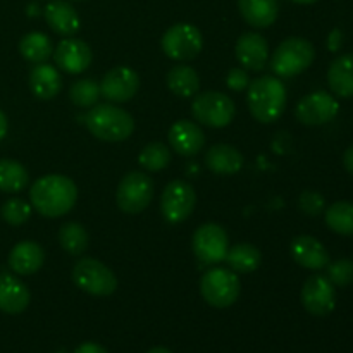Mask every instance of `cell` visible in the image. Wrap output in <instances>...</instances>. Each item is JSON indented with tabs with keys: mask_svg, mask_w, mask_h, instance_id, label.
<instances>
[{
	"mask_svg": "<svg viewBox=\"0 0 353 353\" xmlns=\"http://www.w3.org/2000/svg\"><path fill=\"white\" fill-rule=\"evenodd\" d=\"M31 207L43 217H62L71 212L78 200L74 181L64 174L41 176L30 190Z\"/></svg>",
	"mask_w": 353,
	"mask_h": 353,
	"instance_id": "1",
	"label": "cell"
},
{
	"mask_svg": "<svg viewBox=\"0 0 353 353\" xmlns=\"http://www.w3.org/2000/svg\"><path fill=\"white\" fill-rule=\"evenodd\" d=\"M247 103L250 114L259 123H274L286 107V88L274 76H261L248 85Z\"/></svg>",
	"mask_w": 353,
	"mask_h": 353,
	"instance_id": "2",
	"label": "cell"
},
{
	"mask_svg": "<svg viewBox=\"0 0 353 353\" xmlns=\"http://www.w3.org/2000/svg\"><path fill=\"white\" fill-rule=\"evenodd\" d=\"M86 128L102 141H124L133 134L134 119L130 112L114 103H97L86 114Z\"/></svg>",
	"mask_w": 353,
	"mask_h": 353,
	"instance_id": "3",
	"label": "cell"
},
{
	"mask_svg": "<svg viewBox=\"0 0 353 353\" xmlns=\"http://www.w3.org/2000/svg\"><path fill=\"white\" fill-rule=\"evenodd\" d=\"M316 48L309 40L300 37L286 38L279 43L271 59V69L278 78H293L312 65Z\"/></svg>",
	"mask_w": 353,
	"mask_h": 353,
	"instance_id": "4",
	"label": "cell"
},
{
	"mask_svg": "<svg viewBox=\"0 0 353 353\" xmlns=\"http://www.w3.org/2000/svg\"><path fill=\"white\" fill-rule=\"evenodd\" d=\"M200 293L209 305L216 307V309H226V307L233 305L240 296V278L231 269H209L200 279Z\"/></svg>",
	"mask_w": 353,
	"mask_h": 353,
	"instance_id": "5",
	"label": "cell"
},
{
	"mask_svg": "<svg viewBox=\"0 0 353 353\" xmlns=\"http://www.w3.org/2000/svg\"><path fill=\"white\" fill-rule=\"evenodd\" d=\"M72 281L81 292L93 296H109L117 290V278L105 264L92 257L79 259L72 269Z\"/></svg>",
	"mask_w": 353,
	"mask_h": 353,
	"instance_id": "6",
	"label": "cell"
},
{
	"mask_svg": "<svg viewBox=\"0 0 353 353\" xmlns=\"http://www.w3.org/2000/svg\"><path fill=\"white\" fill-rule=\"evenodd\" d=\"M154 199V181L145 172H128L117 186L116 202L123 212L140 214Z\"/></svg>",
	"mask_w": 353,
	"mask_h": 353,
	"instance_id": "7",
	"label": "cell"
},
{
	"mask_svg": "<svg viewBox=\"0 0 353 353\" xmlns=\"http://www.w3.org/2000/svg\"><path fill=\"white\" fill-rule=\"evenodd\" d=\"M234 102L221 92H203L195 97L192 114L200 124L207 128H224L233 121Z\"/></svg>",
	"mask_w": 353,
	"mask_h": 353,
	"instance_id": "8",
	"label": "cell"
},
{
	"mask_svg": "<svg viewBox=\"0 0 353 353\" xmlns=\"http://www.w3.org/2000/svg\"><path fill=\"white\" fill-rule=\"evenodd\" d=\"M161 45L162 52L172 61H192L202 52L203 37L193 24L178 23L165 31Z\"/></svg>",
	"mask_w": 353,
	"mask_h": 353,
	"instance_id": "9",
	"label": "cell"
},
{
	"mask_svg": "<svg viewBox=\"0 0 353 353\" xmlns=\"http://www.w3.org/2000/svg\"><path fill=\"white\" fill-rule=\"evenodd\" d=\"M192 248L195 257L203 264H219L226 259L230 250V238L226 230L216 223H207L196 228L192 238Z\"/></svg>",
	"mask_w": 353,
	"mask_h": 353,
	"instance_id": "10",
	"label": "cell"
},
{
	"mask_svg": "<svg viewBox=\"0 0 353 353\" xmlns=\"http://www.w3.org/2000/svg\"><path fill=\"white\" fill-rule=\"evenodd\" d=\"M196 195L190 183L174 179L164 188L161 196V212L171 224L185 223L195 210Z\"/></svg>",
	"mask_w": 353,
	"mask_h": 353,
	"instance_id": "11",
	"label": "cell"
},
{
	"mask_svg": "<svg viewBox=\"0 0 353 353\" xmlns=\"http://www.w3.org/2000/svg\"><path fill=\"white\" fill-rule=\"evenodd\" d=\"M300 299L307 312L317 317L327 316L336 307L334 285L323 274H312L303 283Z\"/></svg>",
	"mask_w": 353,
	"mask_h": 353,
	"instance_id": "12",
	"label": "cell"
},
{
	"mask_svg": "<svg viewBox=\"0 0 353 353\" xmlns=\"http://www.w3.org/2000/svg\"><path fill=\"white\" fill-rule=\"evenodd\" d=\"M340 103L326 92H314L296 103L295 116L305 126H321L338 116Z\"/></svg>",
	"mask_w": 353,
	"mask_h": 353,
	"instance_id": "13",
	"label": "cell"
},
{
	"mask_svg": "<svg viewBox=\"0 0 353 353\" xmlns=\"http://www.w3.org/2000/svg\"><path fill=\"white\" fill-rule=\"evenodd\" d=\"M140 90V76L128 65H117L100 81V95L114 103H124L133 99Z\"/></svg>",
	"mask_w": 353,
	"mask_h": 353,
	"instance_id": "14",
	"label": "cell"
},
{
	"mask_svg": "<svg viewBox=\"0 0 353 353\" xmlns=\"http://www.w3.org/2000/svg\"><path fill=\"white\" fill-rule=\"evenodd\" d=\"M54 61L62 71L69 74H79L90 68L93 54L86 41L78 38H65L57 45V48H54Z\"/></svg>",
	"mask_w": 353,
	"mask_h": 353,
	"instance_id": "15",
	"label": "cell"
},
{
	"mask_svg": "<svg viewBox=\"0 0 353 353\" xmlns=\"http://www.w3.org/2000/svg\"><path fill=\"white\" fill-rule=\"evenodd\" d=\"M290 254L296 264L310 271H323L330 264L327 248L317 238L309 236V234L296 236L290 245Z\"/></svg>",
	"mask_w": 353,
	"mask_h": 353,
	"instance_id": "16",
	"label": "cell"
},
{
	"mask_svg": "<svg viewBox=\"0 0 353 353\" xmlns=\"http://www.w3.org/2000/svg\"><path fill=\"white\" fill-rule=\"evenodd\" d=\"M238 62L248 71H262L269 62L268 40L261 33H243L234 47Z\"/></svg>",
	"mask_w": 353,
	"mask_h": 353,
	"instance_id": "17",
	"label": "cell"
},
{
	"mask_svg": "<svg viewBox=\"0 0 353 353\" xmlns=\"http://www.w3.org/2000/svg\"><path fill=\"white\" fill-rule=\"evenodd\" d=\"M168 137L172 150L183 157H193V155L200 154L205 145V134H203L202 128L186 119L172 124Z\"/></svg>",
	"mask_w": 353,
	"mask_h": 353,
	"instance_id": "18",
	"label": "cell"
},
{
	"mask_svg": "<svg viewBox=\"0 0 353 353\" xmlns=\"http://www.w3.org/2000/svg\"><path fill=\"white\" fill-rule=\"evenodd\" d=\"M30 290L16 276L9 272L0 274V310L10 316L24 312L30 305Z\"/></svg>",
	"mask_w": 353,
	"mask_h": 353,
	"instance_id": "19",
	"label": "cell"
},
{
	"mask_svg": "<svg viewBox=\"0 0 353 353\" xmlns=\"http://www.w3.org/2000/svg\"><path fill=\"white\" fill-rule=\"evenodd\" d=\"M45 21L54 33L64 38L74 37L81 28V19L71 3L65 0H52L45 7Z\"/></svg>",
	"mask_w": 353,
	"mask_h": 353,
	"instance_id": "20",
	"label": "cell"
},
{
	"mask_svg": "<svg viewBox=\"0 0 353 353\" xmlns=\"http://www.w3.org/2000/svg\"><path fill=\"white\" fill-rule=\"evenodd\" d=\"M45 262V252L37 241L24 240L14 245L9 254V265L16 274L30 276L40 271Z\"/></svg>",
	"mask_w": 353,
	"mask_h": 353,
	"instance_id": "21",
	"label": "cell"
},
{
	"mask_svg": "<svg viewBox=\"0 0 353 353\" xmlns=\"http://www.w3.org/2000/svg\"><path fill=\"white\" fill-rule=\"evenodd\" d=\"M243 154L236 147L228 143H217L205 154V165L219 176L236 174L243 168Z\"/></svg>",
	"mask_w": 353,
	"mask_h": 353,
	"instance_id": "22",
	"label": "cell"
},
{
	"mask_svg": "<svg viewBox=\"0 0 353 353\" xmlns=\"http://www.w3.org/2000/svg\"><path fill=\"white\" fill-rule=\"evenodd\" d=\"M30 88L37 99L52 100L61 93L62 78L54 65L47 62L34 64L30 72Z\"/></svg>",
	"mask_w": 353,
	"mask_h": 353,
	"instance_id": "23",
	"label": "cell"
},
{
	"mask_svg": "<svg viewBox=\"0 0 353 353\" xmlns=\"http://www.w3.org/2000/svg\"><path fill=\"white\" fill-rule=\"evenodd\" d=\"M238 9L245 23L264 30L276 23L279 14L278 0H238Z\"/></svg>",
	"mask_w": 353,
	"mask_h": 353,
	"instance_id": "24",
	"label": "cell"
},
{
	"mask_svg": "<svg viewBox=\"0 0 353 353\" xmlns=\"http://www.w3.org/2000/svg\"><path fill=\"white\" fill-rule=\"evenodd\" d=\"M327 83L331 92L341 99L353 97V54H343L331 62L327 69Z\"/></svg>",
	"mask_w": 353,
	"mask_h": 353,
	"instance_id": "25",
	"label": "cell"
},
{
	"mask_svg": "<svg viewBox=\"0 0 353 353\" xmlns=\"http://www.w3.org/2000/svg\"><path fill=\"white\" fill-rule=\"evenodd\" d=\"M224 261L228 262L231 271L240 272V274H250V272H254L261 265L262 254L255 245L238 243L228 250Z\"/></svg>",
	"mask_w": 353,
	"mask_h": 353,
	"instance_id": "26",
	"label": "cell"
},
{
	"mask_svg": "<svg viewBox=\"0 0 353 353\" xmlns=\"http://www.w3.org/2000/svg\"><path fill=\"white\" fill-rule=\"evenodd\" d=\"M165 81H168L169 90L174 95L183 97V99H190V97L196 95L200 90L199 74H196L195 69L186 64H179L171 68Z\"/></svg>",
	"mask_w": 353,
	"mask_h": 353,
	"instance_id": "27",
	"label": "cell"
},
{
	"mask_svg": "<svg viewBox=\"0 0 353 353\" xmlns=\"http://www.w3.org/2000/svg\"><path fill=\"white\" fill-rule=\"evenodd\" d=\"M19 52L26 61L33 62V64H41L54 55V45L45 33L33 31L21 38Z\"/></svg>",
	"mask_w": 353,
	"mask_h": 353,
	"instance_id": "28",
	"label": "cell"
},
{
	"mask_svg": "<svg viewBox=\"0 0 353 353\" xmlns=\"http://www.w3.org/2000/svg\"><path fill=\"white\" fill-rule=\"evenodd\" d=\"M30 181L26 168L12 159H0V192L19 193Z\"/></svg>",
	"mask_w": 353,
	"mask_h": 353,
	"instance_id": "29",
	"label": "cell"
},
{
	"mask_svg": "<svg viewBox=\"0 0 353 353\" xmlns=\"http://www.w3.org/2000/svg\"><path fill=\"white\" fill-rule=\"evenodd\" d=\"M324 221L333 233L353 236V202L341 200L331 203L324 214Z\"/></svg>",
	"mask_w": 353,
	"mask_h": 353,
	"instance_id": "30",
	"label": "cell"
},
{
	"mask_svg": "<svg viewBox=\"0 0 353 353\" xmlns=\"http://www.w3.org/2000/svg\"><path fill=\"white\" fill-rule=\"evenodd\" d=\"M59 243L69 255L79 257L88 248L90 234L79 223H65L59 231Z\"/></svg>",
	"mask_w": 353,
	"mask_h": 353,
	"instance_id": "31",
	"label": "cell"
},
{
	"mask_svg": "<svg viewBox=\"0 0 353 353\" xmlns=\"http://www.w3.org/2000/svg\"><path fill=\"white\" fill-rule=\"evenodd\" d=\"M171 150L161 141H152V143L145 145L143 150L138 155V162L148 172H159L165 169L171 164Z\"/></svg>",
	"mask_w": 353,
	"mask_h": 353,
	"instance_id": "32",
	"label": "cell"
},
{
	"mask_svg": "<svg viewBox=\"0 0 353 353\" xmlns=\"http://www.w3.org/2000/svg\"><path fill=\"white\" fill-rule=\"evenodd\" d=\"M100 97H102L100 95V85L92 78L78 79L69 88V99H71V102L76 107H83V109H92L93 105H97Z\"/></svg>",
	"mask_w": 353,
	"mask_h": 353,
	"instance_id": "33",
	"label": "cell"
},
{
	"mask_svg": "<svg viewBox=\"0 0 353 353\" xmlns=\"http://www.w3.org/2000/svg\"><path fill=\"white\" fill-rule=\"evenodd\" d=\"M0 216L10 226H21L31 217V205L21 199H10L2 205Z\"/></svg>",
	"mask_w": 353,
	"mask_h": 353,
	"instance_id": "34",
	"label": "cell"
},
{
	"mask_svg": "<svg viewBox=\"0 0 353 353\" xmlns=\"http://www.w3.org/2000/svg\"><path fill=\"white\" fill-rule=\"evenodd\" d=\"M327 279L334 286L347 288L353 283V262L350 259H340V261L327 264Z\"/></svg>",
	"mask_w": 353,
	"mask_h": 353,
	"instance_id": "35",
	"label": "cell"
},
{
	"mask_svg": "<svg viewBox=\"0 0 353 353\" xmlns=\"http://www.w3.org/2000/svg\"><path fill=\"white\" fill-rule=\"evenodd\" d=\"M299 209L310 217H317L326 209V200L314 190H305L299 196Z\"/></svg>",
	"mask_w": 353,
	"mask_h": 353,
	"instance_id": "36",
	"label": "cell"
},
{
	"mask_svg": "<svg viewBox=\"0 0 353 353\" xmlns=\"http://www.w3.org/2000/svg\"><path fill=\"white\" fill-rule=\"evenodd\" d=\"M228 88L233 90V92H243L245 88H248L250 85V78H248L247 69L243 68H234L228 72L226 78Z\"/></svg>",
	"mask_w": 353,
	"mask_h": 353,
	"instance_id": "37",
	"label": "cell"
},
{
	"mask_svg": "<svg viewBox=\"0 0 353 353\" xmlns=\"http://www.w3.org/2000/svg\"><path fill=\"white\" fill-rule=\"evenodd\" d=\"M343 45V33L340 30H333L330 33V38H327V48L331 52H338Z\"/></svg>",
	"mask_w": 353,
	"mask_h": 353,
	"instance_id": "38",
	"label": "cell"
},
{
	"mask_svg": "<svg viewBox=\"0 0 353 353\" xmlns=\"http://www.w3.org/2000/svg\"><path fill=\"white\" fill-rule=\"evenodd\" d=\"M74 353H107V350L102 347V345L92 343V341H90V343L79 345Z\"/></svg>",
	"mask_w": 353,
	"mask_h": 353,
	"instance_id": "39",
	"label": "cell"
},
{
	"mask_svg": "<svg viewBox=\"0 0 353 353\" xmlns=\"http://www.w3.org/2000/svg\"><path fill=\"white\" fill-rule=\"evenodd\" d=\"M343 165L350 174H353V145L348 147L343 154Z\"/></svg>",
	"mask_w": 353,
	"mask_h": 353,
	"instance_id": "40",
	"label": "cell"
},
{
	"mask_svg": "<svg viewBox=\"0 0 353 353\" xmlns=\"http://www.w3.org/2000/svg\"><path fill=\"white\" fill-rule=\"evenodd\" d=\"M7 130H9V123H7V116L0 110V141L6 138Z\"/></svg>",
	"mask_w": 353,
	"mask_h": 353,
	"instance_id": "41",
	"label": "cell"
},
{
	"mask_svg": "<svg viewBox=\"0 0 353 353\" xmlns=\"http://www.w3.org/2000/svg\"><path fill=\"white\" fill-rule=\"evenodd\" d=\"M147 353H172V352L168 350V348H164V347H155V348H152V350H148Z\"/></svg>",
	"mask_w": 353,
	"mask_h": 353,
	"instance_id": "42",
	"label": "cell"
},
{
	"mask_svg": "<svg viewBox=\"0 0 353 353\" xmlns=\"http://www.w3.org/2000/svg\"><path fill=\"white\" fill-rule=\"evenodd\" d=\"M295 3H300V6H310V3L317 2V0H293Z\"/></svg>",
	"mask_w": 353,
	"mask_h": 353,
	"instance_id": "43",
	"label": "cell"
}]
</instances>
